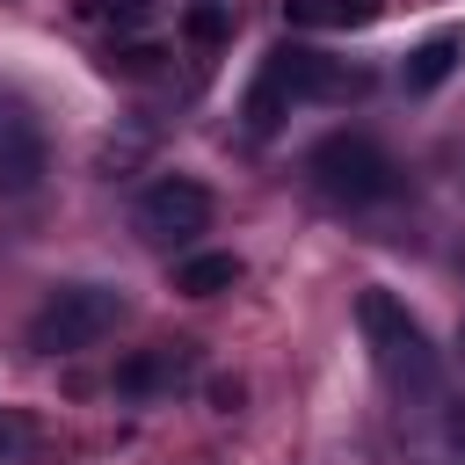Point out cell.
Listing matches in <instances>:
<instances>
[{
    "mask_svg": "<svg viewBox=\"0 0 465 465\" xmlns=\"http://www.w3.org/2000/svg\"><path fill=\"white\" fill-rule=\"evenodd\" d=\"M305 174H312L320 196H334V203H349V211L385 203V196L400 189L392 153H385L378 138H363V131H327V138L305 153Z\"/></svg>",
    "mask_w": 465,
    "mask_h": 465,
    "instance_id": "cell-2",
    "label": "cell"
},
{
    "mask_svg": "<svg viewBox=\"0 0 465 465\" xmlns=\"http://www.w3.org/2000/svg\"><path fill=\"white\" fill-rule=\"evenodd\" d=\"M450 443H458V450H465V407H458V414H450Z\"/></svg>",
    "mask_w": 465,
    "mask_h": 465,
    "instance_id": "cell-15",
    "label": "cell"
},
{
    "mask_svg": "<svg viewBox=\"0 0 465 465\" xmlns=\"http://www.w3.org/2000/svg\"><path fill=\"white\" fill-rule=\"evenodd\" d=\"M0 465H29V436H22V421H7V414H0Z\"/></svg>",
    "mask_w": 465,
    "mask_h": 465,
    "instance_id": "cell-13",
    "label": "cell"
},
{
    "mask_svg": "<svg viewBox=\"0 0 465 465\" xmlns=\"http://www.w3.org/2000/svg\"><path fill=\"white\" fill-rule=\"evenodd\" d=\"M189 29H196V36H203V44H211V36H218V29H225V15H218V7H211V0H203V7H189Z\"/></svg>",
    "mask_w": 465,
    "mask_h": 465,
    "instance_id": "cell-14",
    "label": "cell"
},
{
    "mask_svg": "<svg viewBox=\"0 0 465 465\" xmlns=\"http://www.w3.org/2000/svg\"><path fill=\"white\" fill-rule=\"evenodd\" d=\"M116 320H124V291H109V283H58L29 312V349L36 356H80L102 334H116Z\"/></svg>",
    "mask_w": 465,
    "mask_h": 465,
    "instance_id": "cell-3",
    "label": "cell"
},
{
    "mask_svg": "<svg viewBox=\"0 0 465 465\" xmlns=\"http://www.w3.org/2000/svg\"><path fill=\"white\" fill-rule=\"evenodd\" d=\"M80 15H87V22H116V29H138V22H153L160 7H153V0H80Z\"/></svg>",
    "mask_w": 465,
    "mask_h": 465,
    "instance_id": "cell-12",
    "label": "cell"
},
{
    "mask_svg": "<svg viewBox=\"0 0 465 465\" xmlns=\"http://www.w3.org/2000/svg\"><path fill=\"white\" fill-rule=\"evenodd\" d=\"M174 283H182L189 298H218V291H232V283H240V262H232V254H189Z\"/></svg>",
    "mask_w": 465,
    "mask_h": 465,
    "instance_id": "cell-10",
    "label": "cell"
},
{
    "mask_svg": "<svg viewBox=\"0 0 465 465\" xmlns=\"http://www.w3.org/2000/svg\"><path fill=\"white\" fill-rule=\"evenodd\" d=\"M356 334H363L378 378H385L400 400H436V385H443V356H436L429 327H421L392 291H363V298H356Z\"/></svg>",
    "mask_w": 465,
    "mask_h": 465,
    "instance_id": "cell-1",
    "label": "cell"
},
{
    "mask_svg": "<svg viewBox=\"0 0 465 465\" xmlns=\"http://www.w3.org/2000/svg\"><path fill=\"white\" fill-rule=\"evenodd\" d=\"M291 87H298V102H349V94L371 87V73L349 65V58H320V51L291 44Z\"/></svg>",
    "mask_w": 465,
    "mask_h": 465,
    "instance_id": "cell-6",
    "label": "cell"
},
{
    "mask_svg": "<svg viewBox=\"0 0 465 465\" xmlns=\"http://www.w3.org/2000/svg\"><path fill=\"white\" fill-rule=\"evenodd\" d=\"M182 349H145V356H131L124 371H116V392H131V400H153V392H174L182 385Z\"/></svg>",
    "mask_w": 465,
    "mask_h": 465,
    "instance_id": "cell-9",
    "label": "cell"
},
{
    "mask_svg": "<svg viewBox=\"0 0 465 465\" xmlns=\"http://www.w3.org/2000/svg\"><path fill=\"white\" fill-rule=\"evenodd\" d=\"M298 102V87H291V44L283 51H269L262 58V73H254V87H247V131H276V116Z\"/></svg>",
    "mask_w": 465,
    "mask_h": 465,
    "instance_id": "cell-7",
    "label": "cell"
},
{
    "mask_svg": "<svg viewBox=\"0 0 465 465\" xmlns=\"http://www.w3.org/2000/svg\"><path fill=\"white\" fill-rule=\"evenodd\" d=\"M44 174H51V145H44L36 116L0 102V196H29Z\"/></svg>",
    "mask_w": 465,
    "mask_h": 465,
    "instance_id": "cell-5",
    "label": "cell"
},
{
    "mask_svg": "<svg viewBox=\"0 0 465 465\" xmlns=\"http://www.w3.org/2000/svg\"><path fill=\"white\" fill-rule=\"evenodd\" d=\"M458 58H465V29H436V36H421L414 51H407V94H429V87H443L450 73H458Z\"/></svg>",
    "mask_w": 465,
    "mask_h": 465,
    "instance_id": "cell-8",
    "label": "cell"
},
{
    "mask_svg": "<svg viewBox=\"0 0 465 465\" xmlns=\"http://www.w3.org/2000/svg\"><path fill=\"white\" fill-rule=\"evenodd\" d=\"M283 15L305 29H341V22H371V0H283Z\"/></svg>",
    "mask_w": 465,
    "mask_h": 465,
    "instance_id": "cell-11",
    "label": "cell"
},
{
    "mask_svg": "<svg viewBox=\"0 0 465 465\" xmlns=\"http://www.w3.org/2000/svg\"><path fill=\"white\" fill-rule=\"evenodd\" d=\"M203 225H211V189L189 182V174H160V182L138 196V232L160 240V247H189Z\"/></svg>",
    "mask_w": 465,
    "mask_h": 465,
    "instance_id": "cell-4",
    "label": "cell"
}]
</instances>
